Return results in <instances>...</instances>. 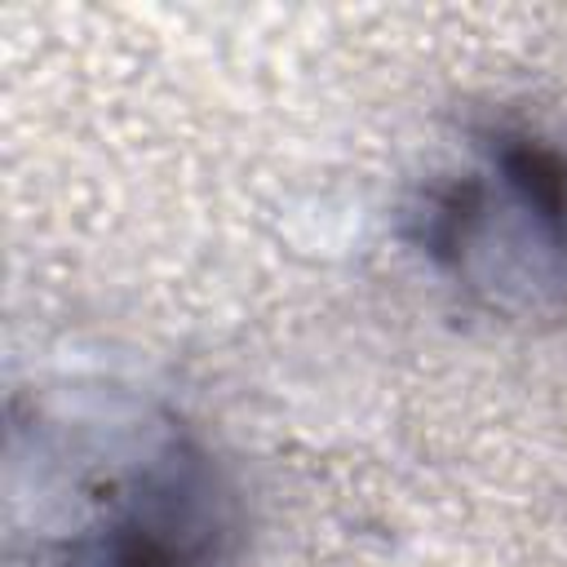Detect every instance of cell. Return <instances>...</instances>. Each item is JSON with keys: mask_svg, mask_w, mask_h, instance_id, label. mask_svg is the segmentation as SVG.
Wrapping results in <instances>:
<instances>
[{"mask_svg": "<svg viewBox=\"0 0 567 567\" xmlns=\"http://www.w3.org/2000/svg\"><path fill=\"white\" fill-rule=\"evenodd\" d=\"M478 151L487 155V173L496 177L501 195L549 239L567 266V155L554 142L505 124L478 133Z\"/></svg>", "mask_w": 567, "mask_h": 567, "instance_id": "obj_2", "label": "cell"}, {"mask_svg": "<svg viewBox=\"0 0 567 567\" xmlns=\"http://www.w3.org/2000/svg\"><path fill=\"white\" fill-rule=\"evenodd\" d=\"M75 501V527L49 540V567H217L235 540L217 465L173 421L106 434V474H84Z\"/></svg>", "mask_w": 567, "mask_h": 567, "instance_id": "obj_1", "label": "cell"}]
</instances>
